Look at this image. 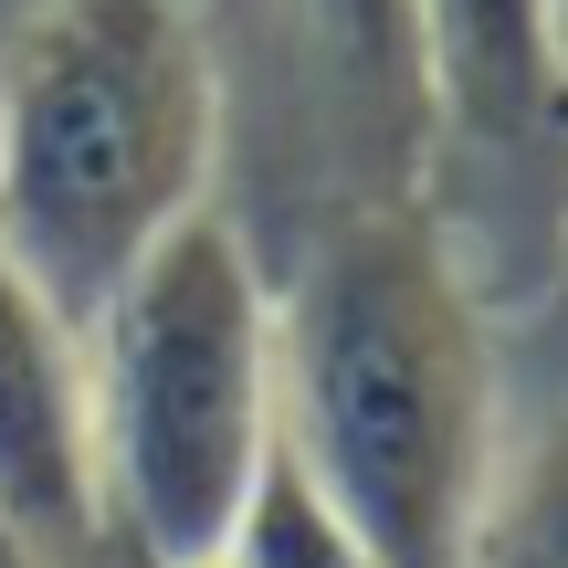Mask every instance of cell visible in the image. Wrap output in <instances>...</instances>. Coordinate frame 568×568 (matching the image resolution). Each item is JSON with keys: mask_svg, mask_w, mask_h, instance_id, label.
Returning a JSON list of instances; mask_svg holds the SVG:
<instances>
[{"mask_svg": "<svg viewBox=\"0 0 568 568\" xmlns=\"http://www.w3.org/2000/svg\"><path fill=\"white\" fill-rule=\"evenodd\" d=\"M222 63L232 148H253L274 232L264 264L305 232L379 201H422L432 180V53L422 0H222L201 11Z\"/></svg>", "mask_w": 568, "mask_h": 568, "instance_id": "4", "label": "cell"}, {"mask_svg": "<svg viewBox=\"0 0 568 568\" xmlns=\"http://www.w3.org/2000/svg\"><path fill=\"white\" fill-rule=\"evenodd\" d=\"M105 537L138 568L232 548L274 464V264L222 201L190 211L84 326Z\"/></svg>", "mask_w": 568, "mask_h": 568, "instance_id": "3", "label": "cell"}, {"mask_svg": "<svg viewBox=\"0 0 568 568\" xmlns=\"http://www.w3.org/2000/svg\"><path fill=\"white\" fill-rule=\"evenodd\" d=\"M432 53V222L495 305L568 274V105L548 84L537 0H422Z\"/></svg>", "mask_w": 568, "mask_h": 568, "instance_id": "5", "label": "cell"}, {"mask_svg": "<svg viewBox=\"0 0 568 568\" xmlns=\"http://www.w3.org/2000/svg\"><path fill=\"white\" fill-rule=\"evenodd\" d=\"M222 568H368V558H358V537L326 516V495L305 485V474L284 464V443H274V464H264V485H253Z\"/></svg>", "mask_w": 568, "mask_h": 568, "instance_id": "8", "label": "cell"}, {"mask_svg": "<svg viewBox=\"0 0 568 568\" xmlns=\"http://www.w3.org/2000/svg\"><path fill=\"white\" fill-rule=\"evenodd\" d=\"M222 63L190 0H42L0 42V253L74 337L222 201Z\"/></svg>", "mask_w": 568, "mask_h": 568, "instance_id": "2", "label": "cell"}, {"mask_svg": "<svg viewBox=\"0 0 568 568\" xmlns=\"http://www.w3.org/2000/svg\"><path fill=\"white\" fill-rule=\"evenodd\" d=\"M0 568H53V558H42V548H32V537H21V527H11V516H0Z\"/></svg>", "mask_w": 568, "mask_h": 568, "instance_id": "10", "label": "cell"}, {"mask_svg": "<svg viewBox=\"0 0 568 568\" xmlns=\"http://www.w3.org/2000/svg\"><path fill=\"white\" fill-rule=\"evenodd\" d=\"M558 284H568V274H558Z\"/></svg>", "mask_w": 568, "mask_h": 568, "instance_id": "11", "label": "cell"}, {"mask_svg": "<svg viewBox=\"0 0 568 568\" xmlns=\"http://www.w3.org/2000/svg\"><path fill=\"white\" fill-rule=\"evenodd\" d=\"M464 568H568V284L506 305V410Z\"/></svg>", "mask_w": 568, "mask_h": 568, "instance_id": "7", "label": "cell"}, {"mask_svg": "<svg viewBox=\"0 0 568 568\" xmlns=\"http://www.w3.org/2000/svg\"><path fill=\"white\" fill-rule=\"evenodd\" d=\"M506 410V305L432 201H379L274 264V443L368 568H464Z\"/></svg>", "mask_w": 568, "mask_h": 568, "instance_id": "1", "label": "cell"}, {"mask_svg": "<svg viewBox=\"0 0 568 568\" xmlns=\"http://www.w3.org/2000/svg\"><path fill=\"white\" fill-rule=\"evenodd\" d=\"M537 42H548V84L568 105V0H537Z\"/></svg>", "mask_w": 568, "mask_h": 568, "instance_id": "9", "label": "cell"}, {"mask_svg": "<svg viewBox=\"0 0 568 568\" xmlns=\"http://www.w3.org/2000/svg\"><path fill=\"white\" fill-rule=\"evenodd\" d=\"M0 516L53 568H95L105 558L84 337L42 305V284L11 253H0Z\"/></svg>", "mask_w": 568, "mask_h": 568, "instance_id": "6", "label": "cell"}]
</instances>
